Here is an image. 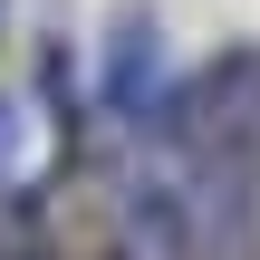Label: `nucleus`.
<instances>
[{"mask_svg":"<svg viewBox=\"0 0 260 260\" xmlns=\"http://www.w3.org/2000/svg\"><path fill=\"white\" fill-rule=\"evenodd\" d=\"M154 77H164L154 19H116V48H106V106H116V116H145V106H154Z\"/></svg>","mask_w":260,"mask_h":260,"instance_id":"1","label":"nucleus"},{"mask_svg":"<svg viewBox=\"0 0 260 260\" xmlns=\"http://www.w3.org/2000/svg\"><path fill=\"white\" fill-rule=\"evenodd\" d=\"M58 116H29L10 87H0V193H29L39 174H48V154H58Z\"/></svg>","mask_w":260,"mask_h":260,"instance_id":"2","label":"nucleus"}]
</instances>
